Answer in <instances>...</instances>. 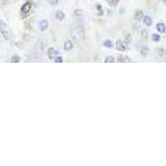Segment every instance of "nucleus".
Listing matches in <instances>:
<instances>
[{
	"label": "nucleus",
	"instance_id": "1",
	"mask_svg": "<svg viewBox=\"0 0 166 166\" xmlns=\"http://www.w3.org/2000/svg\"><path fill=\"white\" fill-rule=\"evenodd\" d=\"M71 35H72V38L75 40L76 44H82L84 41V27L83 25L79 24V23H75V24L72 25L71 27Z\"/></svg>",
	"mask_w": 166,
	"mask_h": 166
},
{
	"label": "nucleus",
	"instance_id": "2",
	"mask_svg": "<svg viewBox=\"0 0 166 166\" xmlns=\"http://www.w3.org/2000/svg\"><path fill=\"white\" fill-rule=\"evenodd\" d=\"M0 34L2 35V37L5 40L12 39V32H11L10 27L8 26V24L3 21H0Z\"/></svg>",
	"mask_w": 166,
	"mask_h": 166
},
{
	"label": "nucleus",
	"instance_id": "3",
	"mask_svg": "<svg viewBox=\"0 0 166 166\" xmlns=\"http://www.w3.org/2000/svg\"><path fill=\"white\" fill-rule=\"evenodd\" d=\"M32 7H33V2L30 0H27L25 3H23V5L21 7V13H22V15H24V16L27 15L30 12V10H32Z\"/></svg>",
	"mask_w": 166,
	"mask_h": 166
},
{
	"label": "nucleus",
	"instance_id": "4",
	"mask_svg": "<svg viewBox=\"0 0 166 166\" xmlns=\"http://www.w3.org/2000/svg\"><path fill=\"white\" fill-rule=\"evenodd\" d=\"M47 53H48V57H49L50 59H55V57H58V55H59V52H58L57 50L55 49V48H52V47L48 49Z\"/></svg>",
	"mask_w": 166,
	"mask_h": 166
},
{
	"label": "nucleus",
	"instance_id": "5",
	"mask_svg": "<svg viewBox=\"0 0 166 166\" xmlns=\"http://www.w3.org/2000/svg\"><path fill=\"white\" fill-rule=\"evenodd\" d=\"M156 57L159 58V59H166V50L159 48V49L156 50Z\"/></svg>",
	"mask_w": 166,
	"mask_h": 166
},
{
	"label": "nucleus",
	"instance_id": "6",
	"mask_svg": "<svg viewBox=\"0 0 166 166\" xmlns=\"http://www.w3.org/2000/svg\"><path fill=\"white\" fill-rule=\"evenodd\" d=\"M36 46H37V49L40 50V51H44L46 48V46H47V44H46V41L44 39H39L37 41V44H36Z\"/></svg>",
	"mask_w": 166,
	"mask_h": 166
},
{
	"label": "nucleus",
	"instance_id": "7",
	"mask_svg": "<svg viewBox=\"0 0 166 166\" xmlns=\"http://www.w3.org/2000/svg\"><path fill=\"white\" fill-rule=\"evenodd\" d=\"M48 26H49V23H48L47 20L40 21V23H39V30H41V32H45L46 30H48Z\"/></svg>",
	"mask_w": 166,
	"mask_h": 166
},
{
	"label": "nucleus",
	"instance_id": "8",
	"mask_svg": "<svg viewBox=\"0 0 166 166\" xmlns=\"http://www.w3.org/2000/svg\"><path fill=\"white\" fill-rule=\"evenodd\" d=\"M116 49L118 50V51H125V50H126V45H125V42H123L122 40H117Z\"/></svg>",
	"mask_w": 166,
	"mask_h": 166
},
{
	"label": "nucleus",
	"instance_id": "9",
	"mask_svg": "<svg viewBox=\"0 0 166 166\" xmlns=\"http://www.w3.org/2000/svg\"><path fill=\"white\" fill-rule=\"evenodd\" d=\"M156 30H157V32H160V33H165L166 32V25L162 22L157 23V24H156Z\"/></svg>",
	"mask_w": 166,
	"mask_h": 166
},
{
	"label": "nucleus",
	"instance_id": "10",
	"mask_svg": "<svg viewBox=\"0 0 166 166\" xmlns=\"http://www.w3.org/2000/svg\"><path fill=\"white\" fill-rule=\"evenodd\" d=\"M73 47H74V45H73V42L71 41L69 39L65 40L64 42V50H66V51H69V50H72Z\"/></svg>",
	"mask_w": 166,
	"mask_h": 166
},
{
	"label": "nucleus",
	"instance_id": "11",
	"mask_svg": "<svg viewBox=\"0 0 166 166\" xmlns=\"http://www.w3.org/2000/svg\"><path fill=\"white\" fill-rule=\"evenodd\" d=\"M143 16H144L143 12L140 11V10L136 11V13H135V17H136L137 21H142V20H143Z\"/></svg>",
	"mask_w": 166,
	"mask_h": 166
},
{
	"label": "nucleus",
	"instance_id": "12",
	"mask_svg": "<svg viewBox=\"0 0 166 166\" xmlns=\"http://www.w3.org/2000/svg\"><path fill=\"white\" fill-rule=\"evenodd\" d=\"M144 22V24L147 25V26H151L152 25V19L149 16V15H144L143 16V20H142Z\"/></svg>",
	"mask_w": 166,
	"mask_h": 166
},
{
	"label": "nucleus",
	"instance_id": "13",
	"mask_svg": "<svg viewBox=\"0 0 166 166\" xmlns=\"http://www.w3.org/2000/svg\"><path fill=\"white\" fill-rule=\"evenodd\" d=\"M55 17H57L59 21H63L65 17V14L64 12H62V11H58L57 13H55Z\"/></svg>",
	"mask_w": 166,
	"mask_h": 166
},
{
	"label": "nucleus",
	"instance_id": "14",
	"mask_svg": "<svg viewBox=\"0 0 166 166\" xmlns=\"http://www.w3.org/2000/svg\"><path fill=\"white\" fill-rule=\"evenodd\" d=\"M140 53H141V55H143V57H147V55H149V48L147 47V46H143V47L141 48V50H140Z\"/></svg>",
	"mask_w": 166,
	"mask_h": 166
},
{
	"label": "nucleus",
	"instance_id": "15",
	"mask_svg": "<svg viewBox=\"0 0 166 166\" xmlns=\"http://www.w3.org/2000/svg\"><path fill=\"white\" fill-rule=\"evenodd\" d=\"M74 15L77 19H79V17H82L83 15H84V12H83V10H80V9H77V10L74 11Z\"/></svg>",
	"mask_w": 166,
	"mask_h": 166
},
{
	"label": "nucleus",
	"instance_id": "16",
	"mask_svg": "<svg viewBox=\"0 0 166 166\" xmlns=\"http://www.w3.org/2000/svg\"><path fill=\"white\" fill-rule=\"evenodd\" d=\"M103 45H104V47L110 48V49H111V48L113 47V42H112L111 40H109V39H105V40H104V42H103Z\"/></svg>",
	"mask_w": 166,
	"mask_h": 166
},
{
	"label": "nucleus",
	"instance_id": "17",
	"mask_svg": "<svg viewBox=\"0 0 166 166\" xmlns=\"http://www.w3.org/2000/svg\"><path fill=\"white\" fill-rule=\"evenodd\" d=\"M21 61V58L19 57L17 55H14L12 58H11V62L12 63H19Z\"/></svg>",
	"mask_w": 166,
	"mask_h": 166
},
{
	"label": "nucleus",
	"instance_id": "18",
	"mask_svg": "<svg viewBox=\"0 0 166 166\" xmlns=\"http://www.w3.org/2000/svg\"><path fill=\"white\" fill-rule=\"evenodd\" d=\"M130 60L128 59V58L124 57V55H121V57L117 59V62H129Z\"/></svg>",
	"mask_w": 166,
	"mask_h": 166
},
{
	"label": "nucleus",
	"instance_id": "19",
	"mask_svg": "<svg viewBox=\"0 0 166 166\" xmlns=\"http://www.w3.org/2000/svg\"><path fill=\"white\" fill-rule=\"evenodd\" d=\"M160 39H161V37H160V35H157V34H153V35H152V40H153V41L159 42V41H160Z\"/></svg>",
	"mask_w": 166,
	"mask_h": 166
},
{
	"label": "nucleus",
	"instance_id": "20",
	"mask_svg": "<svg viewBox=\"0 0 166 166\" xmlns=\"http://www.w3.org/2000/svg\"><path fill=\"white\" fill-rule=\"evenodd\" d=\"M114 61H115V60H114V58H113V57H107L105 59H104V62H105V63H113Z\"/></svg>",
	"mask_w": 166,
	"mask_h": 166
},
{
	"label": "nucleus",
	"instance_id": "21",
	"mask_svg": "<svg viewBox=\"0 0 166 166\" xmlns=\"http://www.w3.org/2000/svg\"><path fill=\"white\" fill-rule=\"evenodd\" d=\"M107 1L112 5V7H115V5H117V3L119 2V0H107Z\"/></svg>",
	"mask_w": 166,
	"mask_h": 166
},
{
	"label": "nucleus",
	"instance_id": "22",
	"mask_svg": "<svg viewBox=\"0 0 166 166\" xmlns=\"http://www.w3.org/2000/svg\"><path fill=\"white\" fill-rule=\"evenodd\" d=\"M53 61H55V63H62L63 62V59L60 55H58V57H55V59H53Z\"/></svg>",
	"mask_w": 166,
	"mask_h": 166
},
{
	"label": "nucleus",
	"instance_id": "23",
	"mask_svg": "<svg viewBox=\"0 0 166 166\" xmlns=\"http://www.w3.org/2000/svg\"><path fill=\"white\" fill-rule=\"evenodd\" d=\"M141 37L143 38V39H147V38H148V32H147V30H141Z\"/></svg>",
	"mask_w": 166,
	"mask_h": 166
},
{
	"label": "nucleus",
	"instance_id": "24",
	"mask_svg": "<svg viewBox=\"0 0 166 166\" xmlns=\"http://www.w3.org/2000/svg\"><path fill=\"white\" fill-rule=\"evenodd\" d=\"M58 1H59V0H49V2L51 3L52 5H57L58 3Z\"/></svg>",
	"mask_w": 166,
	"mask_h": 166
},
{
	"label": "nucleus",
	"instance_id": "25",
	"mask_svg": "<svg viewBox=\"0 0 166 166\" xmlns=\"http://www.w3.org/2000/svg\"><path fill=\"white\" fill-rule=\"evenodd\" d=\"M132 41V38H130V35H127L126 36V42L127 44H129V42Z\"/></svg>",
	"mask_w": 166,
	"mask_h": 166
},
{
	"label": "nucleus",
	"instance_id": "26",
	"mask_svg": "<svg viewBox=\"0 0 166 166\" xmlns=\"http://www.w3.org/2000/svg\"><path fill=\"white\" fill-rule=\"evenodd\" d=\"M97 9L100 11V12L102 13V7H101V5H97Z\"/></svg>",
	"mask_w": 166,
	"mask_h": 166
},
{
	"label": "nucleus",
	"instance_id": "27",
	"mask_svg": "<svg viewBox=\"0 0 166 166\" xmlns=\"http://www.w3.org/2000/svg\"><path fill=\"white\" fill-rule=\"evenodd\" d=\"M163 2H164V3H165V5H166V0H163Z\"/></svg>",
	"mask_w": 166,
	"mask_h": 166
}]
</instances>
